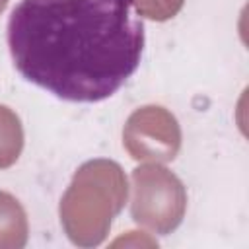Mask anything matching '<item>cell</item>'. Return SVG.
Masks as SVG:
<instances>
[{
  "mask_svg": "<svg viewBox=\"0 0 249 249\" xmlns=\"http://www.w3.org/2000/svg\"><path fill=\"white\" fill-rule=\"evenodd\" d=\"M6 39L27 82L64 101L97 103L138 70L144 21L134 0H19Z\"/></svg>",
  "mask_w": 249,
  "mask_h": 249,
  "instance_id": "obj_1",
  "label": "cell"
}]
</instances>
